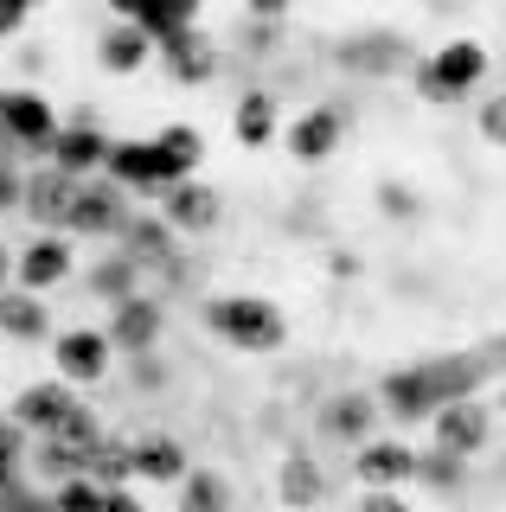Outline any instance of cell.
I'll return each instance as SVG.
<instances>
[{"instance_id": "1", "label": "cell", "mask_w": 506, "mask_h": 512, "mask_svg": "<svg viewBox=\"0 0 506 512\" xmlns=\"http://www.w3.org/2000/svg\"><path fill=\"white\" fill-rule=\"evenodd\" d=\"M487 372H494L487 352H436V359H417V365H404V372H391L372 397H378L385 416L417 423V416H436L449 404H468V397L481 391Z\"/></svg>"}, {"instance_id": "2", "label": "cell", "mask_w": 506, "mask_h": 512, "mask_svg": "<svg viewBox=\"0 0 506 512\" xmlns=\"http://www.w3.org/2000/svg\"><path fill=\"white\" fill-rule=\"evenodd\" d=\"M199 320L237 352H276L289 340V320H282V308L270 295H212L199 308Z\"/></svg>"}, {"instance_id": "3", "label": "cell", "mask_w": 506, "mask_h": 512, "mask_svg": "<svg viewBox=\"0 0 506 512\" xmlns=\"http://www.w3.org/2000/svg\"><path fill=\"white\" fill-rule=\"evenodd\" d=\"M481 77H487V45L481 39H449V45H436V52H423L410 64V84H417L423 103H455V96H468Z\"/></svg>"}, {"instance_id": "4", "label": "cell", "mask_w": 506, "mask_h": 512, "mask_svg": "<svg viewBox=\"0 0 506 512\" xmlns=\"http://www.w3.org/2000/svg\"><path fill=\"white\" fill-rule=\"evenodd\" d=\"M109 154H116V141L97 128V116H90V109H77V116L65 122V135L52 141L45 167H58L65 180H97V173H109Z\"/></svg>"}, {"instance_id": "5", "label": "cell", "mask_w": 506, "mask_h": 512, "mask_svg": "<svg viewBox=\"0 0 506 512\" xmlns=\"http://www.w3.org/2000/svg\"><path fill=\"white\" fill-rule=\"evenodd\" d=\"M103 180H116L122 192H173V186H186V173L167 160L161 141H116Z\"/></svg>"}, {"instance_id": "6", "label": "cell", "mask_w": 506, "mask_h": 512, "mask_svg": "<svg viewBox=\"0 0 506 512\" xmlns=\"http://www.w3.org/2000/svg\"><path fill=\"white\" fill-rule=\"evenodd\" d=\"M0 135H7L13 148L52 154V141L65 135V122H58V109L45 103L39 90H0Z\"/></svg>"}, {"instance_id": "7", "label": "cell", "mask_w": 506, "mask_h": 512, "mask_svg": "<svg viewBox=\"0 0 506 512\" xmlns=\"http://www.w3.org/2000/svg\"><path fill=\"white\" fill-rule=\"evenodd\" d=\"M129 192L116 180H84L77 186V205H71V231L65 237H122L129 231Z\"/></svg>"}, {"instance_id": "8", "label": "cell", "mask_w": 506, "mask_h": 512, "mask_svg": "<svg viewBox=\"0 0 506 512\" xmlns=\"http://www.w3.org/2000/svg\"><path fill=\"white\" fill-rule=\"evenodd\" d=\"M77 186L84 180H65L58 167H39L26 173V218H39V237H65L71 231V205H77Z\"/></svg>"}, {"instance_id": "9", "label": "cell", "mask_w": 506, "mask_h": 512, "mask_svg": "<svg viewBox=\"0 0 506 512\" xmlns=\"http://www.w3.org/2000/svg\"><path fill=\"white\" fill-rule=\"evenodd\" d=\"M77 416V397H71V384L65 378H52V384H26L20 397H13V423L26 429V436H58V429H65Z\"/></svg>"}, {"instance_id": "10", "label": "cell", "mask_w": 506, "mask_h": 512, "mask_svg": "<svg viewBox=\"0 0 506 512\" xmlns=\"http://www.w3.org/2000/svg\"><path fill=\"white\" fill-rule=\"evenodd\" d=\"M109 333L97 327H65V333H52V359H58V378L65 384H97L109 372Z\"/></svg>"}, {"instance_id": "11", "label": "cell", "mask_w": 506, "mask_h": 512, "mask_svg": "<svg viewBox=\"0 0 506 512\" xmlns=\"http://www.w3.org/2000/svg\"><path fill=\"white\" fill-rule=\"evenodd\" d=\"M334 64H340V71H359V77H391V71H404V64H410V45L398 39V32L372 26V32H353V39H340Z\"/></svg>"}, {"instance_id": "12", "label": "cell", "mask_w": 506, "mask_h": 512, "mask_svg": "<svg viewBox=\"0 0 506 512\" xmlns=\"http://www.w3.org/2000/svg\"><path fill=\"white\" fill-rule=\"evenodd\" d=\"M353 474L366 480V493H404V480H417V448L366 442V448H353Z\"/></svg>"}, {"instance_id": "13", "label": "cell", "mask_w": 506, "mask_h": 512, "mask_svg": "<svg viewBox=\"0 0 506 512\" xmlns=\"http://www.w3.org/2000/svg\"><path fill=\"white\" fill-rule=\"evenodd\" d=\"M436 423V448H449V455H481L487 436H494V410L481 404V397H468V404H449V410H436L430 416Z\"/></svg>"}, {"instance_id": "14", "label": "cell", "mask_w": 506, "mask_h": 512, "mask_svg": "<svg viewBox=\"0 0 506 512\" xmlns=\"http://www.w3.org/2000/svg\"><path fill=\"white\" fill-rule=\"evenodd\" d=\"M340 135H346V109H334V103L302 109V116L289 122V154L302 160V167H314V160H327L340 148Z\"/></svg>"}, {"instance_id": "15", "label": "cell", "mask_w": 506, "mask_h": 512, "mask_svg": "<svg viewBox=\"0 0 506 512\" xmlns=\"http://www.w3.org/2000/svg\"><path fill=\"white\" fill-rule=\"evenodd\" d=\"M378 416H385V410H378V397H366V391H334V397L321 404V429H327L334 442H353V448H366V442H372V423H378Z\"/></svg>"}, {"instance_id": "16", "label": "cell", "mask_w": 506, "mask_h": 512, "mask_svg": "<svg viewBox=\"0 0 506 512\" xmlns=\"http://www.w3.org/2000/svg\"><path fill=\"white\" fill-rule=\"evenodd\" d=\"M109 346L116 352H135V359H148L154 340H161V308H154L148 295H135V301H122V308H109Z\"/></svg>"}, {"instance_id": "17", "label": "cell", "mask_w": 506, "mask_h": 512, "mask_svg": "<svg viewBox=\"0 0 506 512\" xmlns=\"http://www.w3.org/2000/svg\"><path fill=\"white\" fill-rule=\"evenodd\" d=\"M13 276H20L26 295L58 288V282L71 276V237H33V244L20 250V263H13Z\"/></svg>"}, {"instance_id": "18", "label": "cell", "mask_w": 506, "mask_h": 512, "mask_svg": "<svg viewBox=\"0 0 506 512\" xmlns=\"http://www.w3.org/2000/svg\"><path fill=\"white\" fill-rule=\"evenodd\" d=\"M161 218L173 224V237H180V231H212V224L225 218V199H218L212 186L186 180V186H173V192H161Z\"/></svg>"}, {"instance_id": "19", "label": "cell", "mask_w": 506, "mask_h": 512, "mask_svg": "<svg viewBox=\"0 0 506 512\" xmlns=\"http://www.w3.org/2000/svg\"><path fill=\"white\" fill-rule=\"evenodd\" d=\"M154 52H161V45H154V39H148V32H141L135 20H122V13L103 26V39H97V64H103V71H116V77L141 71V64H148Z\"/></svg>"}, {"instance_id": "20", "label": "cell", "mask_w": 506, "mask_h": 512, "mask_svg": "<svg viewBox=\"0 0 506 512\" xmlns=\"http://www.w3.org/2000/svg\"><path fill=\"white\" fill-rule=\"evenodd\" d=\"M161 64L173 71V84H205V77L218 71V58H212V39H205L199 26H186L180 39H167V45H161Z\"/></svg>"}, {"instance_id": "21", "label": "cell", "mask_w": 506, "mask_h": 512, "mask_svg": "<svg viewBox=\"0 0 506 512\" xmlns=\"http://www.w3.org/2000/svg\"><path fill=\"white\" fill-rule=\"evenodd\" d=\"M90 295L109 301V308L135 301V295H141V263H135V256H122V250L97 256V263H90Z\"/></svg>"}, {"instance_id": "22", "label": "cell", "mask_w": 506, "mask_h": 512, "mask_svg": "<svg viewBox=\"0 0 506 512\" xmlns=\"http://www.w3.org/2000/svg\"><path fill=\"white\" fill-rule=\"evenodd\" d=\"M122 256H135L141 269H148V263H173V224L161 212H135L129 231H122Z\"/></svg>"}, {"instance_id": "23", "label": "cell", "mask_w": 506, "mask_h": 512, "mask_svg": "<svg viewBox=\"0 0 506 512\" xmlns=\"http://www.w3.org/2000/svg\"><path fill=\"white\" fill-rule=\"evenodd\" d=\"M276 493H282V506H289V512L321 506V500H327V474H321V461L289 455V461H282V474H276Z\"/></svg>"}, {"instance_id": "24", "label": "cell", "mask_w": 506, "mask_h": 512, "mask_svg": "<svg viewBox=\"0 0 506 512\" xmlns=\"http://www.w3.org/2000/svg\"><path fill=\"white\" fill-rule=\"evenodd\" d=\"M0 333L7 340H45L52 333V314H45V301L39 295H26V288H13V295H0Z\"/></svg>"}, {"instance_id": "25", "label": "cell", "mask_w": 506, "mask_h": 512, "mask_svg": "<svg viewBox=\"0 0 506 512\" xmlns=\"http://www.w3.org/2000/svg\"><path fill=\"white\" fill-rule=\"evenodd\" d=\"M129 455H135L141 480H186V474H193V468H186V448L173 436H141V442H129Z\"/></svg>"}, {"instance_id": "26", "label": "cell", "mask_w": 506, "mask_h": 512, "mask_svg": "<svg viewBox=\"0 0 506 512\" xmlns=\"http://www.w3.org/2000/svg\"><path fill=\"white\" fill-rule=\"evenodd\" d=\"M231 128H237V141H244V148H263V141H276V96H270V90L237 96Z\"/></svg>"}, {"instance_id": "27", "label": "cell", "mask_w": 506, "mask_h": 512, "mask_svg": "<svg viewBox=\"0 0 506 512\" xmlns=\"http://www.w3.org/2000/svg\"><path fill=\"white\" fill-rule=\"evenodd\" d=\"M84 474L97 480L103 493L129 487V480H135V455H129V442H97V448L84 455Z\"/></svg>"}, {"instance_id": "28", "label": "cell", "mask_w": 506, "mask_h": 512, "mask_svg": "<svg viewBox=\"0 0 506 512\" xmlns=\"http://www.w3.org/2000/svg\"><path fill=\"white\" fill-rule=\"evenodd\" d=\"M180 512H231V487L218 468H193L180 480Z\"/></svg>"}, {"instance_id": "29", "label": "cell", "mask_w": 506, "mask_h": 512, "mask_svg": "<svg viewBox=\"0 0 506 512\" xmlns=\"http://www.w3.org/2000/svg\"><path fill=\"white\" fill-rule=\"evenodd\" d=\"M417 480L430 493H455L468 480V461L462 455H449V448H430V455H417Z\"/></svg>"}, {"instance_id": "30", "label": "cell", "mask_w": 506, "mask_h": 512, "mask_svg": "<svg viewBox=\"0 0 506 512\" xmlns=\"http://www.w3.org/2000/svg\"><path fill=\"white\" fill-rule=\"evenodd\" d=\"M154 141H161V148H167V160H173V167L186 173V180H193V173H199V154H205V135H199V128L173 122V128H161V135H154Z\"/></svg>"}, {"instance_id": "31", "label": "cell", "mask_w": 506, "mask_h": 512, "mask_svg": "<svg viewBox=\"0 0 506 512\" xmlns=\"http://www.w3.org/2000/svg\"><path fill=\"white\" fill-rule=\"evenodd\" d=\"M20 455H26V429L13 416H0V493L20 487Z\"/></svg>"}, {"instance_id": "32", "label": "cell", "mask_w": 506, "mask_h": 512, "mask_svg": "<svg viewBox=\"0 0 506 512\" xmlns=\"http://www.w3.org/2000/svg\"><path fill=\"white\" fill-rule=\"evenodd\" d=\"M52 500H58V512H103V487L90 474H77L65 487H52Z\"/></svg>"}, {"instance_id": "33", "label": "cell", "mask_w": 506, "mask_h": 512, "mask_svg": "<svg viewBox=\"0 0 506 512\" xmlns=\"http://www.w3.org/2000/svg\"><path fill=\"white\" fill-rule=\"evenodd\" d=\"M0 512H58V500L45 487H33V480H20V487L0 493Z\"/></svg>"}, {"instance_id": "34", "label": "cell", "mask_w": 506, "mask_h": 512, "mask_svg": "<svg viewBox=\"0 0 506 512\" xmlns=\"http://www.w3.org/2000/svg\"><path fill=\"white\" fill-rule=\"evenodd\" d=\"M378 212H385V218H417V186L378 180Z\"/></svg>"}, {"instance_id": "35", "label": "cell", "mask_w": 506, "mask_h": 512, "mask_svg": "<svg viewBox=\"0 0 506 512\" xmlns=\"http://www.w3.org/2000/svg\"><path fill=\"white\" fill-rule=\"evenodd\" d=\"M481 135L494 141V148H506V90L494 96V103H481Z\"/></svg>"}, {"instance_id": "36", "label": "cell", "mask_w": 506, "mask_h": 512, "mask_svg": "<svg viewBox=\"0 0 506 512\" xmlns=\"http://www.w3.org/2000/svg\"><path fill=\"white\" fill-rule=\"evenodd\" d=\"M353 512H410V506H404V493H366Z\"/></svg>"}, {"instance_id": "37", "label": "cell", "mask_w": 506, "mask_h": 512, "mask_svg": "<svg viewBox=\"0 0 506 512\" xmlns=\"http://www.w3.org/2000/svg\"><path fill=\"white\" fill-rule=\"evenodd\" d=\"M20 26H26V7L20 0H0V39H13Z\"/></svg>"}, {"instance_id": "38", "label": "cell", "mask_w": 506, "mask_h": 512, "mask_svg": "<svg viewBox=\"0 0 506 512\" xmlns=\"http://www.w3.org/2000/svg\"><path fill=\"white\" fill-rule=\"evenodd\" d=\"M103 512H141V500L129 487H116V493H103Z\"/></svg>"}, {"instance_id": "39", "label": "cell", "mask_w": 506, "mask_h": 512, "mask_svg": "<svg viewBox=\"0 0 506 512\" xmlns=\"http://www.w3.org/2000/svg\"><path fill=\"white\" fill-rule=\"evenodd\" d=\"M481 352H487V359H494V365H500V372H506V333H500V340H494V346H481Z\"/></svg>"}, {"instance_id": "40", "label": "cell", "mask_w": 506, "mask_h": 512, "mask_svg": "<svg viewBox=\"0 0 506 512\" xmlns=\"http://www.w3.org/2000/svg\"><path fill=\"white\" fill-rule=\"evenodd\" d=\"M13 263H20V256H13V250H0V282L13 276Z\"/></svg>"}, {"instance_id": "41", "label": "cell", "mask_w": 506, "mask_h": 512, "mask_svg": "<svg viewBox=\"0 0 506 512\" xmlns=\"http://www.w3.org/2000/svg\"><path fill=\"white\" fill-rule=\"evenodd\" d=\"M0 148H7V135H0ZM0 160H7V154H0Z\"/></svg>"}, {"instance_id": "42", "label": "cell", "mask_w": 506, "mask_h": 512, "mask_svg": "<svg viewBox=\"0 0 506 512\" xmlns=\"http://www.w3.org/2000/svg\"><path fill=\"white\" fill-rule=\"evenodd\" d=\"M500 410H506V391H500Z\"/></svg>"}]
</instances>
